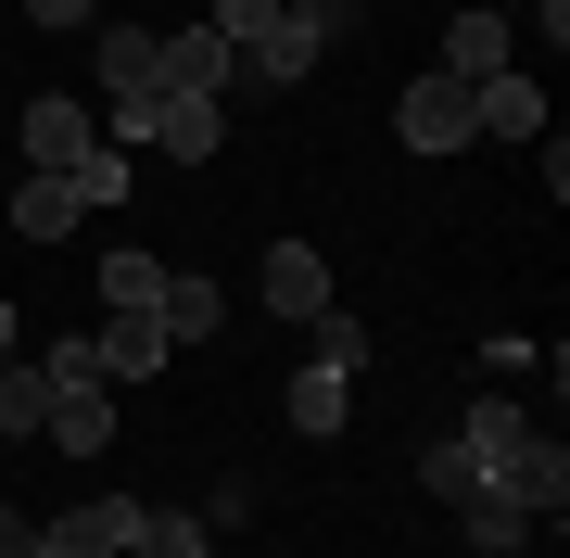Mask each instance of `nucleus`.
I'll use <instances>...</instances> for the list:
<instances>
[{"instance_id":"1","label":"nucleus","mask_w":570,"mask_h":558,"mask_svg":"<svg viewBox=\"0 0 570 558\" xmlns=\"http://www.w3.org/2000/svg\"><path fill=\"white\" fill-rule=\"evenodd\" d=\"M393 140H406L419 166L469 153V140H482V115H469V77H444V63H431V77H406V102H393Z\"/></svg>"},{"instance_id":"2","label":"nucleus","mask_w":570,"mask_h":558,"mask_svg":"<svg viewBox=\"0 0 570 558\" xmlns=\"http://www.w3.org/2000/svg\"><path fill=\"white\" fill-rule=\"evenodd\" d=\"M317 63H330V39H317V13H305V0H279V13L242 39V77H254V89H305Z\"/></svg>"},{"instance_id":"3","label":"nucleus","mask_w":570,"mask_h":558,"mask_svg":"<svg viewBox=\"0 0 570 558\" xmlns=\"http://www.w3.org/2000/svg\"><path fill=\"white\" fill-rule=\"evenodd\" d=\"M140 496H89V508H63V520H39V558H127L140 546Z\"/></svg>"},{"instance_id":"4","label":"nucleus","mask_w":570,"mask_h":558,"mask_svg":"<svg viewBox=\"0 0 570 558\" xmlns=\"http://www.w3.org/2000/svg\"><path fill=\"white\" fill-rule=\"evenodd\" d=\"M89 140H102V115H89V102H63V89H39V102L13 115V153H26L39 178H63V166H77Z\"/></svg>"},{"instance_id":"5","label":"nucleus","mask_w":570,"mask_h":558,"mask_svg":"<svg viewBox=\"0 0 570 558\" xmlns=\"http://www.w3.org/2000/svg\"><path fill=\"white\" fill-rule=\"evenodd\" d=\"M216 140H228V102H204V89H165L140 127V153H165V166H216Z\"/></svg>"},{"instance_id":"6","label":"nucleus","mask_w":570,"mask_h":558,"mask_svg":"<svg viewBox=\"0 0 570 558\" xmlns=\"http://www.w3.org/2000/svg\"><path fill=\"white\" fill-rule=\"evenodd\" d=\"M254 292H266V317H292V331H305V317L330 305V254H317V242H266Z\"/></svg>"},{"instance_id":"7","label":"nucleus","mask_w":570,"mask_h":558,"mask_svg":"<svg viewBox=\"0 0 570 558\" xmlns=\"http://www.w3.org/2000/svg\"><path fill=\"white\" fill-rule=\"evenodd\" d=\"M51 381V369H39ZM39 432L63 444V457H102L115 444V381H51V419H39Z\"/></svg>"},{"instance_id":"8","label":"nucleus","mask_w":570,"mask_h":558,"mask_svg":"<svg viewBox=\"0 0 570 558\" xmlns=\"http://www.w3.org/2000/svg\"><path fill=\"white\" fill-rule=\"evenodd\" d=\"M165 89H204V102H228V77H242V51L216 39V26H165Z\"/></svg>"},{"instance_id":"9","label":"nucleus","mask_w":570,"mask_h":558,"mask_svg":"<svg viewBox=\"0 0 570 558\" xmlns=\"http://www.w3.org/2000/svg\"><path fill=\"white\" fill-rule=\"evenodd\" d=\"M89 355H102V381H153L178 343H165V317H102V331H89Z\"/></svg>"},{"instance_id":"10","label":"nucleus","mask_w":570,"mask_h":558,"mask_svg":"<svg viewBox=\"0 0 570 558\" xmlns=\"http://www.w3.org/2000/svg\"><path fill=\"white\" fill-rule=\"evenodd\" d=\"M469 115H482V140H546V89H532V77H482Z\"/></svg>"},{"instance_id":"11","label":"nucleus","mask_w":570,"mask_h":558,"mask_svg":"<svg viewBox=\"0 0 570 558\" xmlns=\"http://www.w3.org/2000/svg\"><path fill=\"white\" fill-rule=\"evenodd\" d=\"M153 317H165V343H216V331H228V292H216V280H178V267H165Z\"/></svg>"},{"instance_id":"12","label":"nucleus","mask_w":570,"mask_h":558,"mask_svg":"<svg viewBox=\"0 0 570 558\" xmlns=\"http://www.w3.org/2000/svg\"><path fill=\"white\" fill-rule=\"evenodd\" d=\"M0 216H13V242H63V228H77V190H63V178H39V166H26L13 190H0Z\"/></svg>"},{"instance_id":"13","label":"nucleus","mask_w":570,"mask_h":558,"mask_svg":"<svg viewBox=\"0 0 570 558\" xmlns=\"http://www.w3.org/2000/svg\"><path fill=\"white\" fill-rule=\"evenodd\" d=\"M444 77H469V89L508 77V13H456L444 26Z\"/></svg>"},{"instance_id":"14","label":"nucleus","mask_w":570,"mask_h":558,"mask_svg":"<svg viewBox=\"0 0 570 558\" xmlns=\"http://www.w3.org/2000/svg\"><path fill=\"white\" fill-rule=\"evenodd\" d=\"M63 190H77V216H89V204H127V190H140V153H115V140H89L77 166H63Z\"/></svg>"},{"instance_id":"15","label":"nucleus","mask_w":570,"mask_h":558,"mask_svg":"<svg viewBox=\"0 0 570 558\" xmlns=\"http://www.w3.org/2000/svg\"><path fill=\"white\" fill-rule=\"evenodd\" d=\"M343 419H355V381L343 369H305V381H292V432H305V444H330Z\"/></svg>"},{"instance_id":"16","label":"nucleus","mask_w":570,"mask_h":558,"mask_svg":"<svg viewBox=\"0 0 570 558\" xmlns=\"http://www.w3.org/2000/svg\"><path fill=\"white\" fill-rule=\"evenodd\" d=\"M419 496H444V508H456V496H482V457H469L456 432H431V444H419Z\"/></svg>"},{"instance_id":"17","label":"nucleus","mask_w":570,"mask_h":558,"mask_svg":"<svg viewBox=\"0 0 570 558\" xmlns=\"http://www.w3.org/2000/svg\"><path fill=\"white\" fill-rule=\"evenodd\" d=\"M456 520H469V558H508L532 533V508H508V496H456Z\"/></svg>"},{"instance_id":"18","label":"nucleus","mask_w":570,"mask_h":558,"mask_svg":"<svg viewBox=\"0 0 570 558\" xmlns=\"http://www.w3.org/2000/svg\"><path fill=\"white\" fill-rule=\"evenodd\" d=\"M51 419V381H39V355H0V432H39Z\"/></svg>"},{"instance_id":"19","label":"nucleus","mask_w":570,"mask_h":558,"mask_svg":"<svg viewBox=\"0 0 570 558\" xmlns=\"http://www.w3.org/2000/svg\"><path fill=\"white\" fill-rule=\"evenodd\" d=\"M153 292H165L153 254H102V305H115V317H153Z\"/></svg>"},{"instance_id":"20","label":"nucleus","mask_w":570,"mask_h":558,"mask_svg":"<svg viewBox=\"0 0 570 558\" xmlns=\"http://www.w3.org/2000/svg\"><path fill=\"white\" fill-rule=\"evenodd\" d=\"M305 331H317V369H343V381L367 369V317H343V305H317Z\"/></svg>"},{"instance_id":"21","label":"nucleus","mask_w":570,"mask_h":558,"mask_svg":"<svg viewBox=\"0 0 570 558\" xmlns=\"http://www.w3.org/2000/svg\"><path fill=\"white\" fill-rule=\"evenodd\" d=\"M127 558H216V533H204V520H140Z\"/></svg>"},{"instance_id":"22","label":"nucleus","mask_w":570,"mask_h":558,"mask_svg":"<svg viewBox=\"0 0 570 558\" xmlns=\"http://www.w3.org/2000/svg\"><path fill=\"white\" fill-rule=\"evenodd\" d=\"M190 520H204V533H242V520H254V482H216V496L190 508Z\"/></svg>"},{"instance_id":"23","label":"nucleus","mask_w":570,"mask_h":558,"mask_svg":"<svg viewBox=\"0 0 570 558\" xmlns=\"http://www.w3.org/2000/svg\"><path fill=\"white\" fill-rule=\"evenodd\" d=\"M266 13H279V0H216V13H204V26H216V39H228V51H242V39H254V26H266Z\"/></svg>"},{"instance_id":"24","label":"nucleus","mask_w":570,"mask_h":558,"mask_svg":"<svg viewBox=\"0 0 570 558\" xmlns=\"http://www.w3.org/2000/svg\"><path fill=\"white\" fill-rule=\"evenodd\" d=\"M102 13V0H26V26H39V39H63V26H89Z\"/></svg>"},{"instance_id":"25","label":"nucleus","mask_w":570,"mask_h":558,"mask_svg":"<svg viewBox=\"0 0 570 558\" xmlns=\"http://www.w3.org/2000/svg\"><path fill=\"white\" fill-rule=\"evenodd\" d=\"M0 558H39V520H13V496H0Z\"/></svg>"},{"instance_id":"26","label":"nucleus","mask_w":570,"mask_h":558,"mask_svg":"<svg viewBox=\"0 0 570 558\" xmlns=\"http://www.w3.org/2000/svg\"><path fill=\"white\" fill-rule=\"evenodd\" d=\"M317 13V39H355V0H305Z\"/></svg>"},{"instance_id":"27","label":"nucleus","mask_w":570,"mask_h":558,"mask_svg":"<svg viewBox=\"0 0 570 558\" xmlns=\"http://www.w3.org/2000/svg\"><path fill=\"white\" fill-rule=\"evenodd\" d=\"M0 355H13V305H0Z\"/></svg>"}]
</instances>
